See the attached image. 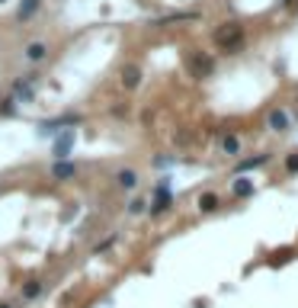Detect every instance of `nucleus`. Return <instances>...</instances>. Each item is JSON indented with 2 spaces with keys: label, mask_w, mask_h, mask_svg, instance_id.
<instances>
[{
  "label": "nucleus",
  "mask_w": 298,
  "mask_h": 308,
  "mask_svg": "<svg viewBox=\"0 0 298 308\" xmlns=\"http://www.w3.org/2000/svg\"><path fill=\"white\" fill-rule=\"evenodd\" d=\"M215 42L221 45L224 52H237L244 45V29L237 26V23H224V26L215 32Z\"/></svg>",
  "instance_id": "obj_1"
},
{
  "label": "nucleus",
  "mask_w": 298,
  "mask_h": 308,
  "mask_svg": "<svg viewBox=\"0 0 298 308\" xmlns=\"http://www.w3.org/2000/svg\"><path fill=\"white\" fill-rule=\"evenodd\" d=\"M189 71H193V77H209L212 74V68H215V64H212V58L209 55H202V52H196V55H189Z\"/></svg>",
  "instance_id": "obj_2"
},
{
  "label": "nucleus",
  "mask_w": 298,
  "mask_h": 308,
  "mask_svg": "<svg viewBox=\"0 0 298 308\" xmlns=\"http://www.w3.org/2000/svg\"><path fill=\"white\" fill-rule=\"evenodd\" d=\"M138 84H141V71H138L135 64H128V68L122 71V87H125V90H135Z\"/></svg>",
  "instance_id": "obj_3"
},
{
  "label": "nucleus",
  "mask_w": 298,
  "mask_h": 308,
  "mask_svg": "<svg viewBox=\"0 0 298 308\" xmlns=\"http://www.w3.org/2000/svg\"><path fill=\"white\" fill-rule=\"evenodd\" d=\"M74 173H77V167H74V164H67V161H58L55 167H52V177H55V180H71Z\"/></svg>",
  "instance_id": "obj_4"
},
{
  "label": "nucleus",
  "mask_w": 298,
  "mask_h": 308,
  "mask_svg": "<svg viewBox=\"0 0 298 308\" xmlns=\"http://www.w3.org/2000/svg\"><path fill=\"white\" fill-rule=\"evenodd\" d=\"M71 145H74V132H64L61 138L55 141V154H58V161H61L64 154H71Z\"/></svg>",
  "instance_id": "obj_5"
},
{
  "label": "nucleus",
  "mask_w": 298,
  "mask_h": 308,
  "mask_svg": "<svg viewBox=\"0 0 298 308\" xmlns=\"http://www.w3.org/2000/svg\"><path fill=\"white\" fill-rule=\"evenodd\" d=\"M116 183L122 186V189H135L138 186V173L135 170H119L116 173Z\"/></svg>",
  "instance_id": "obj_6"
},
{
  "label": "nucleus",
  "mask_w": 298,
  "mask_h": 308,
  "mask_svg": "<svg viewBox=\"0 0 298 308\" xmlns=\"http://www.w3.org/2000/svg\"><path fill=\"white\" fill-rule=\"evenodd\" d=\"M77 122H80V116H58V119L45 122V132H52V128H64V125H77Z\"/></svg>",
  "instance_id": "obj_7"
},
{
  "label": "nucleus",
  "mask_w": 298,
  "mask_h": 308,
  "mask_svg": "<svg viewBox=\"0 0 298 308\" xmlns=\"http://www.w3.org/2000/svg\"><path fill=\"white\" fill-rule=\"evenodd\" d=\"M269 128H276V132H285V128H289V116H285L282 109L269 113Z\"/></svg>",
  "instance_id": "obj_8"
},
{
  "label": "nucleus",
  "mask_w": 298,
  "mask_h": 308,
  "mask_svg": "<svg viewBox=\"0 0 298 308\" xmlns=\"http://www.w3.org/2000/svg\"><path fill=\"white\" fill-rule=\"evenodd\" d=\"M45 55H49V49H45L42 42H32V45H26V58H29V61H42Z\"/></svg>",
  "instance_id": "obj_9"
},
{
  "label": "nucleus",
  "mask_w": 298,
  "mask_h": 308,
  "mask_svg": "<svg viewBox=\"0 0 298 308\" xmlns=\"http://www.w3.org/2000/svg\"><path fill=\"white\" fill-rule=\"evenodd\" d=\"M167 206H170V193H167V189L161 186V189H157V199H154V206H151V212L157 215V212H164Z\"/></svg>",
  "instance_id": "obj_10"
},
{
  "label": "nucleus",
  "mask_w": 298,
  "mask_h": 308,
  "mask_svg": "<svg viewBox=\"0 0 298 308\" xmlns=\"http://www.w3.org/2000/svg\"><path fill=\"white\" fill-rule=\"evenodd\" d=\"M199 209H202V212H215V209H218V196H215V193H205V196L199 199Z\"/></svg>",
  "instance_id": "obj_11"
},
{
  "label": "nucleus",
  "mask_w": 298,
  "mask_h": 308,
  "mask_svg": "<svg viewBox=\"0 0 298 308\" xmlns=\"http://www.w3.org/2000/svg\"><path fill=\"white\" fill-rule=\"evenodd\" d=\"M39 4H42V0H22V7H19V19H29L35 10H39Z\"/></svg>",
  "instance_id": "obj_12"
},
{
  "label": "nucleus",
  "mask_w": 298,
  "mask_h": 308,
  "mask_svg": "<svg viewBox=\"0 0 298 308\" xmlns=\"http://www.w3.org/2000/svg\"><path fill=\"white\" fill-rule=\"evenodd\" d=\"M32 80H35V77H26V80H19V84H13V93H19L22 100H29V97H32V87H29Z\"/></svg>",
  "instance_id": "obj_13"
},
{
  "label": "nucleus",
  "mask_w": 298,
  "mask_h": 308,
  "mask_svg": "<svg viewBox=\"0 0 298 308\" xmlns=\"http://www.w3.org/2000/svg\"><path fill=\"white\" fill-rule=\"evenodd\" d=\"M250 193H254V183L250 180H237L234 183V196H250Z\"/></svg>",
  "instance_id": "obj_14"
},
{
  "label": "nucleus",
  "mask_w": 298,
  "mask_h": 308,
  "mask_svg": "<svg viewBox=\"0 0 298 308\" xmlns=\"http://www.w3.org/2000/svg\"><path fill=\"white\" fill-rule=\"evenodd\" d=\"M260 164H266V154H260V158H250V161H241V167H237V170H254V167H260Z\"/></svg>",
  "instance_id": "obj_15"
},
{
  "label": "nucleus",
  "mask_w": 298,
  "mask_h": 308,
  "mask_svg": "<svg viewBox=\"0 0 298 308\" xmlns=\"http://www.w3.org/2000/svg\"><path fill=\"white\" fill-rule=\"evenodd\" d=\"M221 148H224V154H237V148H241V141H237L234 135H228V138L221 141Z\"/></svg>",
  "instance_id": "obj_16"
},
{
  "label": "nucleus",
  "mask_w": 298,
  "mask_h": 308,
  "mask_svg": "<svg viewBox=\"0 0 298 308\" xmlns=\"http://www.w3.org/2000/svg\"><path fill=\"white\" fill-rule=\"evenodd\" d=\"M22 295H26V299H35V295H42V282H26Z\"/></svg>",
  "instance_id": "obj_17"
},
{
  "label": "nucleus",
  "mask_w": 298,
  "mask_h": 308,
  "mask_svg": "<svg viewBox=\"0 0 298 308\" xmlns=\"http://www.w3.org/2000/svg\"><path fill=\"white\" fill-rule=\"evenodd\" d=\"M128 212H132V215H138V212H145V199H132V203H128Z\"/></svg>",
  "instance_id": "obj_18"
},
{
  "label": "nucleus",
  "mask_w": 298,
  "mask_h": 308,
  "mask_svg": "<svg viewBox=\"0 0 298 308\" xmlns=\"http://www.w3.org/2000/svg\"><path fill=\"white\" fill-rule=\"evenodd\" d=\"M285 167H289V170H292V173H295V170H298V154H292V158H289V161H285Z\"/></svg>",
  "instance_id": "obj_19"
},
{
  "label": "nucleus",
  "mask_w": 298,
  "mask_h": 308,
  "mask_svg": "<svg viewBox=\"0 0 298 308\" xmlns=\"http://www.w3.org/2000/svg\"><path fill=\"white\" fill-rule=\"evenodd\" d=\"M0 308H10V305H0Z\"/></svg>",
  "instance_id": "obj_20"
}]
</instances>
